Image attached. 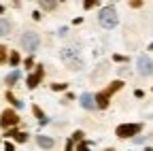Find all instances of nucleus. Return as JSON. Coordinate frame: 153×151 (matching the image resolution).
<instances>
[{
    "mask_svg": "<svg viewBox=\"0 0 153 151\" xmlns=\"http://www.w3.org/2000/svg\"><path fill=\"white\" fill-rule=\"evenodd\" d=\"M11 30H13V24L9 19H4V17H0V36L11 34Z\"/></svg>",
    "mask_w": 153,
    "mask_h": 151,
    "instance_id": "9b49d317",
    "label": "nucleus"
},
{
    "mask_svg": "<svg viewBox=\"0 0 153 151\" xmlns=\"http://www.w3.org/2000/svg\"><path fill=\"white\" fill-rule=\"evenodd\" d=\"M43 77H45V68H43V66H36V70H34L32 74H28V81H26L28 89H36L38 85H41Z\"/></svg>",
    "mask_w": 153,
    "mask_h": 151,
    "instance_id": "6e6552de",
    "label": "nucleus"
},
{
    "mask_svg": "<svg viewBox=\"0 0 153 151\" xmlns=\"http://www.w3.org/2000/svg\"><path fill=\"white\" fill-rule=\"evenodd\" d=\"M19 45H22V49H26L28 53H34L38 49V45H41V36L36 32H24L22 39H19Z\"/></svg>",
    "mask_w": 153,
    "mask_h": 151,
    "instance_id": "39448f33",
    "label": "nucleus"
},
{
    "mask_svg": "<svg viewBox=\"0 0 153 151\" xmlns=\"http://www.w3.org/2000/svg\"><path fill=\"white\" fill-rule=\"evenodd\" d=\"M79 102H81V106L85 109V111H94L96 109V96L94 94H81V98H79Z\"/></svg>",
    "mask_w": 153,
    "mask_h": 151,
    "instance_id": "1a4fd4ad",
    "label": "nucleus"
},
{
    "mask_svg": "<svg viewBox=\"0 0 153 151\" xmlns=\"http://www.w3.org/2000/svg\"><path fill=\"white\" fill-rule=\"evenodd\" d=\"M136 70H138L140 77H151V74H153V60L149 58V55H138Z\"/></svg>",
    "mask_w": 153,
    "mask_h": 151,
    "instance_id": "0eeeda50",
    "label": "nucleus"
},
{
    "mask_svg": "<svg viewBox=\"0 0 153 151\" xmlns=\"http://www.w3.org/2000/svg\"><path fill=\"white\" fill-rule=\"evenodd\" d=\"M36 145L41 147V149H45V151H47V149H53L55 141H53L51 136H45V134H38V136H36Z\"/></svg>",
    "mask_w": 153,
    "mask_h": 151,
    "instance_id": "9d476101",
    "label": "nucleus"
},
{
    "mask_svg": "<svg viewBox=\"0 0 153 151\" xmlns=\"http://www.w3.org/2000/svg\"><path fill=\"white\" fill-rule=\"evenodd\" d=\"M41 17H43V13H41V11H34V13H32V19H34V22H38Z\"/></svg>",
    "mask_w": 153,
    "mask_h": 151,
    "instance_id": "5701e85b",
    "label": "nucleus"
},
{
    "mask_svg": "<svg viewBox=\"0 0 153 151\" xmlns=\"http://www.w3.org/2000/svg\"><path fill=\"white\" fill-rule=\"evenodd\" d=\"M4 55H7V47H4V45H0V60H2Z\"/></svg>",
    "mask_w": 153,
    "mask_h": 151,
    "instance_id": "393cba45",
    "label": "nucleus"
},
{
    "mask_svg": "<svg viewBox=\"0 0 153 151\" xmlns=\"http://www.w3.org/2000/svg\"><path fill=\"white\" fill-rule=\"evenodd\" d=\"M24 66H26L28 70H32V68H34V58H32V55H28V58L24 60Z\"/></svg>",
    "mask_w": 153,
    "mask_h": 151,
    "instance_id": "aec40b11",
    "label": "nucleus"
},
{
    "mask_svg": "<svg viewBox=\"0 0 153 151\" xmlns=\"http://www.w3.org/2000/svg\"><path fill=\"white\" fill-rule=\"evenodd\" d=\"M41 9H43V11H55V9H57V2H47V0H43V2H41Z\"/></svg>",
    "mask_w": 153,
    "mask_h": 151,
    "instance_id": "2eb2a0df",
    "label": "nucleus"
},
{
    "mask_svg": "<svg viewBox=\"0 0 153 151\" xmlns=\"http://www.w3.org/2000/svg\"><path fill=\"white\" fill-rule=\"evenodd\" d=\"M32 113H34V117L41 121V123H47V117H45V111L38 106V104H32Z\"/></svg>",
    "mask_w": 153,
    "mask_h": 151,
    "instance_id": "ddd939ff",
    "label": "nucleus"
},
{
    "mask_svg": "<svg viewBox=\"0 0 153 151\" xmlns=\"http://www.w3.org/2000/svg\"><path fill=\"white\" fill-rule=\"evenodd\" d=\"M113 60H115V62H128V58H126V55H121V53H115Z\"/></svg>",
    "mask_w": 153,
    "mask_h": 151,
    "instance_id": "4be33fe9",
    "label": "nucleus"
},
{
    "mask_svg": "<svg viewBox=\"0 0 153 151\" xmlns=\"http://www.w3.org/2000/svg\"><path fill=\"white\" fill-rule=\"evenodd\" d=\"M149 51H153V43H151V45H149Z\"/></svg>",
    "mask_w": 153,
    "mask_h": 151,
    "instance_id": "c756f323",
    "label": "nucleus"
},
{
    "mask_svg": "<svg viewBox=\"0 0 153 151\" xmlns=\"http://www.w3.org/2000/svg\"><path fill=\"white\" fill-rule=\"evenodd\" d=\"M62 60H64V62L68 64V68H72V70H79V68L83 66L81 53H79V49H74V47L62 49Z\"/></svg>",
    "mask_w": 153,
    "mask_h": 151,
    "instance_id": "20e7f679",
    "label": "nucleus"
},
{
    "mask_svg": "<svg viewBox=\"0 0 153 151\" xmlns=\"http://www.w3.org/2000/svg\"><path fill=\"white\" fill-rule=\"evenodd\" d=\"M4 151H15V145L13 143H4Z\"/></svg>",
    "mask_w": 153,
    "mask_h": 151,
    "instance_id": "b1692460",
    "label": "nucleus"
},
{
    "mask_svg": "<svg viewBox=\"0 0 153 151\" xmlns=\"http://www.w3.org/2000/svg\"><path fill=\"white\" fill-rule=\"evenodd\" d=\"M123 81L121 79H117V81H113V83H108L102 91H98L96 94V109H106L108 104H111V98L117 94L119 89H123Z\"/></svg>",
    "mask_w": 153,
    "mask_h": 151,
    "instance_id": "f257e3e1",
    "label": "nucleus"
},
{
    "mask_svg": "<svg viewBox=\"0 0 153 151\" xmlns=\"http://www.w3.org/2000/svg\"><path fill=\"white\" fill-rule=\"evenodd\" d=\"M51 89L53 91H66L68 89V83H51Z\"/></svg>",
    "mask_w": 153,
    "mask_h": 151,
    "instance_id": "a211bd4d",
    "label": "nucleus"
},
{
    "mask_svg": "<svg viewBox=\"0 0 153 151\" xmlns=\"http://www.w3.org/2000/svg\"><path fill=\"white\" fill-rule=\"evenodd\" d=\"M98 7V2H94V0H89V2H83V9L85 11H89V9H96Z\"/></svg>",
    "mask_w": 153,
    "mask_h": 151,
    "instance_id": "412c9836",
    "label": "nucleus"
},
{
    "mask_svg": "<svg viewBox=\"0 0 153 151\" xmlns=\"http://www.w3.org/2000/svg\"><path fill=\"white\" fill-rule=\"evenodd\" d=\"M130 7H132V9H140L143 2H140V0H138V2H130Z\"/></svg>",
    "mask_w": 153,
    "mask_h": 151,
    "instance_id": "bb28decb",
    "label": "nucleus"
},
{
    "mask_svg": "<svg viewBox=\"0 0 153 151\" xmlns=\"http://www.w3.org/2000/svg\"><path fill=\"white\" fill-rule=\"evenodd\" d=\"M19 62H22V55H19L17 51H11V55H9V64H11V66H19Z\"/></svg>",
    "mask_w": 153,
    "mask_h": 151,
    "instance_id": "4468645a",
    "label": "nucleus"
},
{
    "mask_svg": "<svg viewBox=\"0 0 153 151\" xmlns=\"http://www.w3.org/2000/svg\"><path fill=\"white\" fill-rule=\"evenodd\" d=\"M19 77H22V74H19V70H11L7 77H4V83H7L9 87H13V85L19 81Z\"/></svg>",
    "mask_w": 153,
    "mask_h": 151,
    "instance_id": "f8f14e48",
    "label": "nucleus"
},
{
    "mask_svg": "<svg viewBox=\"0 0 153 151\" xmlns=\"http://www.w3.org/2000/svg\"><path fill=\"white\" fill-rule=\"evenodd\" d=\"M66 151H74V143H72V141L66 143Z\"/></svg>",
    "mask_w": 153,
    "mask_h": 151,
    "instance_id": "a878e982",
    "label": "nucleus"
},
{
    "mask_svg": "<svg viewBox=\"0 0 153 151\" xmlns=\"http://www.w3.org/2000/svg\"><path fill=\"white\" fill-rule=\"evenodd\" d=\"M117 22H119V15H117V9H115L113 4H106V7H102L98 11V24L102 28L111 30V28L117 26Z\"/></svg>",
    "mask_w": 153,
    "mask_h": 151,
    "instance_id": "f03ea898",
    "label": "nucleus"
},
{
    "mask_svg": "<svg viewBox=\"0 0 153 151\" xmlns=\"http://www.w3.org/2000/svg\"><path fill=\"white\" fill-rule=\"evenodd\" d=\"M83 134H85L83 130H74V132H72V138H70V141H72V143H74V141H76V143H81V141H83Z\"/></svg>",
    "mask_w": 153,
    "mask_h": 151,
    "instance_id": "f3484780",
    "label": "nucleus"
},
{
    "mask_svg": "<svg viewBox=\"0 0 153 151\" xmlns=\"http://www.w3.org/2000/svg\"><path fill=\"white\" fill-rule=\"evenodd\" d=\"M145 151H153V147H145Z\"/></svg>",
    "mask_w": 153,
    "mask_h": 151,
    "instance_id": "c85d7f7f",
    "label": "nucleus"
},
{
    "mask_svg": "<svg viewBox=\"0 0 153 151\" xmlns=\"http://www.w3.org/2000/svg\"><path fill=\"white\" fill-rule=\"evenodd\" d=\"M17 123H19V115H17L13 109L2 111V115H0V126H2L4 130H13Z\"/></svg>",
    "mask_w": 153,
    "mask_h": 151,
    "instance_id": "423d86ee",
    "label": "nucleus"
},
{
    "mask_svg": "<svg viewBox=\"0 0 153 151\" xmlns=\"http://www.w3.org/2000/svg\"><path fill=\"white\" fill-rule=\"evenodd\" d=\"M143 132V123H119L115 128L117 138H136Z\"/></svg>",
    "mask_w": 153,
    "mask_h": 151,
    "instance_id": "7ed1b4c3",
    "label": "nucleus"
},
{
    "mask_svg": "<svg viewBox=\"0 0 153 151\" xmlns=\"http://www.w3.org/2000/svg\"><path fill=\"white\" fill-rule=\"evenodd\" d=\"M7 100H9V102H11L13 106H17V109H22V100H17V98L13 96L11 91H7Z\"/></svg>",
    "mask_w": 153,
    "mask_h": 151,
    "instance_id": "dca6fc26",
    "label": "nucleus"
},
{
    "mask_svg": "<svg viewBox=\"0 0 153 151\" xmlns=\"http://www.w3.org/2000/svg\"><path fill=\"white\" fill-rule=\"evenodd\" d=\"M74 151H89V145H87L85 141H81V143H76V147H74Z\"/></svg>",
    "mask_w": 153,
    "mask_h": 151,
    "instance_id": "6ab92c4d",
    "label": "nucleus"
},
{
    "mask_svg": "<svg viewBox=\"0 0 153 151\" xmlns=\"http://www.w3.org/2000/svg\"><path fill=\"white\" fill-rule=\"evenodd\" d=\"M134 96H136V98H143L145 91H143V89H136V91H134Z\"/></svg>",
    "mask_w": 153,
    "mask_h": 151,
    "instance_id": "cd10ccee",
    "label": "nucleus"
}]
</instances>
